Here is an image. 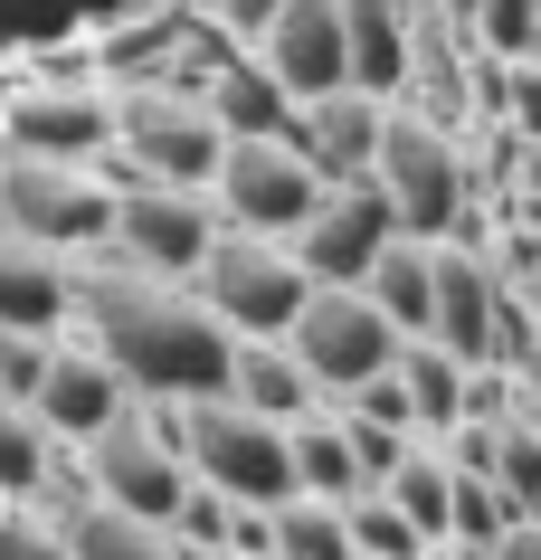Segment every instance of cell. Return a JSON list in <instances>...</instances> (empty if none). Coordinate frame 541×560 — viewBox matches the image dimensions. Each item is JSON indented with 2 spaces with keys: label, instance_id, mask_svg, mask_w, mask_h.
<instances>
[{
  "label": "cell",
  "instance_id": "1",
  "mask_svg": "<svg viewBox=\"0 0 541 560\" xmlns=\"http://www.w3.org/2000/svg\"><path fill=\"white\" fill-rule=\"evenodd\" d=\"M67 295L95 314V342L124 371V389H143V399H219L228 389L238 342H228V324H219L210 304L162 295V285L115 276V266L86 276V285H67Z\"/></svg>",
  "mask_w": 541,
  "mask_h": 560
},
{
  "label": "cell",
  "instance_id": "2",
  "mask_svg": "<svg viewBox=\"0 0 541 560\" xmlns=\"http://www.w3.org/2000/svg\"><path fill=\"white\" fill-rule=\"evenodd\" d=\"M180 456L228 503H267V513L295 503V438H285V418L238 409L228 389L219 399H180Z\"/></svg>",
  "mask_w": 541,
  "mask_h": 560
},
{
  "label": "cell",
  "instance_id": "3",
  "mask_svg": "<svg viewBox=\"0 0 541 560\" xmlns=\"http://www.w3.org/2000/svg\"><path fill=\"white\" fill-rule=\"evenodd\" d=\"M295 361L314 371V389H361L371 371H390L409 332L371 304V285H304L295 324H285Z\"/></svg>",
  "mask_w": 541,
  "mask_h": 560
},
{
  "label": "cell",
  "instance_id": "4",
  "mask_svg": "<svg viewBox=\"0 0 541 560\" xmlns=\"http://www.w3.org/2000/svg\"><path fill=\"white\" fill-rule=\"evenodd\" d=\"M371 180L390 190V209H399V229H409V237L466 229V162H456V143H447V124H437V115H390V124H380Z\"/></svg>",
  "mask_w": 541,
  "mask_h": 560
},
{
  "label": "cell",
  "instance_id": "5",
  "mask_svg": "<svg viewBox=\"0 0 541 560\" xmlns=\"http://www.w3.org/2000/svg\"><path fill=\"white\" fill-rule=\"evenodd\" d=\"M219 200L238 229H304L314 209H324V172L304 162L285 133H228L219 143Z\"/></svg>",
  "mask_w": 541,
  "mask_h": 560
},
{
  "label": "cell",
  "instance_id": "6",
  "mask_svg": "<svg viewBox=\"0 0 541 560\" xmlns=\"http://www.w3.org/2000/svg\"><path fill=\"white\" fill-rule=\"evenodd\" d=\"M304 276L295 257H275L267 237H210V257H200V295H210V314L228 332H285L295 324V304H304Z\"/></svg>",
  "mask_w": 541,
  "mask_h": 560
},
{
  "label": "cell",
  "instance_id": "7",
  "mask_svg": "<svg viewBox=\"0 0 541 560\" xmlns=\"http://www.w3.org/2000/svg\"><path fill=\"white\" fill-rule=\"evenodd\" d=\"M0 229L30 237V247H95V237H115V200L95 180H67V162L20 152L0 172Z\"/></svg>",
  "mask_w": 541,
  "mask_h": 560
},
{
  "label": "cell",
  "instance_id": "8",
  "mask_svg": "<svg viewBox=\"0 0 541 560\" xmlns=\"http://www.w3.org/2000/svg\"><path fill=\"white\" fill-rule=\"evenodd\" d=\"M390 237H399V209H390L380 180L361 172V180H332V200L295 229V266L314 276V285H361Z\"/></svg>",
  "mask_w": 541,
  "mask_h": 560
},
{
  "label": "cell",
  "instance_id": "9",
  "mask_svg": "<svg viewBox=\"0 0 541 560\" xmlns=\"http://www.w3.org/2000/svg\"><path fill=\"white\" fill-rule=\"evenodd\" d=\"M115 143L133 152L124 172H152V180H180V190H200V180H219V115L210 105H172V95H133L115 115Z\"/></svg>",
  "mask_w": 541,
  "mask_h": 560
},
{
  "label": "cell",
  "instance_id": "10",
  "mask_svg": "<svg viewBox=\"0 0 541 560\" xmlns=\"http://www.w3.org/2000/svg\"><path fill=\"white\" fill-rule=\"evenodd\" d=\"M210 237H219V219L190 200L180 180H143V190L115 200V247L143 266V276H200Z\"/></svg>",
  "mask_w": 541,
  "mask_h": 560
},
{
  "label": "cell",
  "instance_id": "11",
  "mask_svg": "<svg viewBox=\"0 0 541 560\" xmlns=\"http://www.w3.org/2000/svg\"><path fill=\"white\" fill-rule=\"evenodd\" d=\"M257 58H267V77L285 95H332L352 86V48H342V0H285L267 20V38H257Z\"/></svg>",
  "mask_w": 541,
  "mask_h": 560
},
{
  "label": "cell",
  "instance_id": "12",
  "mask_svg": "<svg viewBox=\"0 0 541 560\" xmlns=\"http://www.w3.org/2000/svg\"><path fill=\"white\" fill-rule=\"evenodd\" d=\"M380 124H390V95L332 86V95H304V105H295V133H285V143H295L324 180H361V172H371V152H380Z\"/></svg>",
  "mask_w": 541,
  "mask_h": 560
},
{
  "label": "cell",
  "instance_id": "13",
  "mask_svg": "<svg viewBox=\"0 0 541 560\" xmlns=\"http://www.w3.org/2000/svg\"><path fill=\"white\" fill-rule=\"evenodd\" d=\"M504 276H494V257L484 247H437V342H447L466 371H484L494 361V324H504Z\"/></svg>",
  "mask_w": 541,
  "mask_h": 560
},
{
  "label": "cell",
  "instance_id": "14",
  "mask_svg": "<svg viewBox=\"0 0 541 560\" xmlns=\"http://www.w3.org/2000/svg\"><path fill=\"white\" fill-rule=\"evenodd\" d=\"M10 143L38 162H95L115 143V105L105 95H20L10 105Z\"/></svg>",
  "mask_w": 541,
  "mask_h": 560
},
{
  "label": "cell",
  "instance_id": "15",
  "mask_svg": "<svg viewBox=\"0 0 541 560\" xmlns=\"http://www.w3.org/2000/svg\"><path fill=\"white\" fill-rule=\"evenodd\" d=\"M409 38H419V0H342V48H352V86L399 95V86H409Z\"/></svg>",
  "mask_w": 541,
  "mask_h": 560
},
{
  "label": "cell",
  "instance_id": "16",
  "mask_svg": "<svg viewBox=\"0 0 541 560\" xmlns=\"http://www.w3.org/2000/svg\"><path fill=\"white\" fill-rule=\"evenodd\" d=\"M58 438H95L105 418L124 409V371L115 361H77V352H48V381H38V399H30Z\"/></svg>",
  "mask_w": 541,
  "mask_h": 560
},
{
  "label": "cell",
  "instance_id": "17",
  "mask_svg": "<svg viewBox=\"0 0 541 560\" xmlns=\"http://www.w3.org/2000/svg\"><path fill=\"white\" fill-rule=\"evenodd\" d=\"M361 285H371V304H380L399 332H427V324H437V247H427V237L399 229L390 247L371 257V276H361Z\"/></svg>",
  "mask_w": 541,
  "mask_h": 560
},
{
  "label": "cell",
  "instance_id": "18",
  "mask_svg": "<svg viewBox=\"0 0 541 560\" xmlns=\"http://www.w3.org/2000/svg\"><path fill=\"white\" fill-rule=\"evenodd\" d=\"M58 314H67L58 257L30 237H0V332H58Z\"/></svg>",
  "mask_w": 541,
  "mask_h": 560
},
{
  "label": "cell",
  "instance_id": "19",
  "mask_svg": "<svg viewBox=\"0 0 541 560\" xmlns=\"http://www.w3.org/2000/svg\"><path fill=\"white\" fill-rule=\"evenodd\" d=\"M210 115H219V133H295V95L267 77V58H219Z\"/></svg>",
  "mask_w": 541,
  "mask_h": 560
},
{
  "label": "cell",
  "instance_id": "20",
  "mask_svg": "<svg viewBox=\"0 0 541 560\" xmlns=\"http://www.w3.org/2000/svg\"><path fill=\"white\" fill-rule=\"evenodd\" d=\"M399 381H409V409H419L427 438H447L456 418H466V361H456L437 332H409V342H399Z\"/></svg>",
  "mask_w": 541,
  "mask_h": 560
},
{
  "label": "cell",
  "instance_id": "21",
  "mask_svg": "<svg viewBox=\"0 0 541 560\" xmlns=\"http://www.w3.org/2000/svg\"><path fill=\"white\" fill-rule=\"evenodd\" d=\"M228 399L257 418H304L314 409V371H304L295 352H275V342H247L238 361H228Z\"/></svg>",
  "mask_w": 541,
  "mask_h": 560
},
{
  "label": "cell",
  "instance_id": "22",
  "mask_svg": "<svg viewBox=\"0 0 541 560\" xmlns=\"http://www.w3.org/2000/svg\"><path fill=\"white\" fill-rule=\"evenodd\" d=\"M133 20V0H0V48H48L77 30H115Z\"/></svg>",
  "mask_w": 541,
  "mask_h": 560
},
{
  "label": "cell",
  "instance_id": "23",
  "mask_svg": "<svg viewBox=\"0 0 541 560\" xmlns=\"http://www.w3.org/2000/svg\"><path fill=\"white\" fill-rule=\"evenodd\" d=\"M67 560H180L162 541V523L143 513H124V503H86L77 523H67Z\"/></svg>",
  "mask_w": 541,
  "mask_h": 560
},
{
  "label": "cell",
  "instance_id": "24",
  "mask_svg": "<svg viewBox=\"0 0 541 560\" xmlns=\"http://www.w3.org/2000/svg\"><path fill=\"white\" fill-rule=\"evenodd\" d=\"M380 494H390L399 513H409V523L427 532V541H447V494H456V466L437 456V446H409V456L390 466V485H380Z\"/></svg>",
  "mask_w": 541,
  "mask_h": 560
},
{
  "label": "cell",
  "instance_id": "25",
  "mask_svg": "<svg viewBox=\"0 0 541 560\" xmlns=\"http://www.w3.org/2000/svg\"><path fill=\"white\" fill-rule=\"evenodd\" d=\"M275 560H361V551H352V523H342V503H324V494L275 503Z\"/></svg>",
  "mask_w": 541,
  "mask_h": 560
},
{
  "label": "cell",
  "instance_id": "26",
  "mask_svg": "<svg viewBox=\"0 0 541 560\" xmlns=\"http://www.w3.org/2000/svg\"><path fill=\"white\" fill-rule=\"evenodd\" d=\"M295 494H324V503H352L361 494V466H352V438H342V428L295 418Z\"/></svg>",
  "mask_w": 541,
  "mask_h": 560
},
{
  "label": "cell",
  "instance_id": "27",
  "mask_svg": "<svg viewBox=\"0 0 541 560\" xmlns=\"http://www.w3.org/2000/svg\"><path fill=\"white\" fill-rule=\"evenodd\" d=\"M504 523H513V503L494 494V475H456V494H447V541L466 560H484L494 541H504Z\"/></svg>",
  "mask_w": 541,
  "mask_h": 560
},
{
  "label": "cell",
  "instance_id": "28",
  "mask_svg": "<svg viewBox=\"0 0 541 560\" xmlns=\"http://www.w3.org/2000/svg\"><path fill=\"white\" fill-rule=\"evenodd\" d=\"M342 523H352V551L361 560H419L427 551V532L409 523L390 494H352V503H342Z\"/></svg>",
  "mask_w": 541,
  "mask_h": 560
},
{
  "label": "cell",
  "instance_id": "29",
  "mask_svg": "<svg viewBox=\"0 0 541 560\" xmlns=\"http://www.w3.org/2000/svg\"><path fill=\"white\" fill-rule=\"evenodd\" d=\"M532 30H541V0H475V48L484 58H532Z\"/></svg>",
  "mask_w": 541,
  "mask_h": 560
},
{
  "label": "cell",
  "instance_id": "30",
  "mask_svg": "<svg viewBox=\"0 0 541 560\" xmlns=\"http://www.w3.org/2000/svg\"><path fill=\"white\" fill-rule=\"evenodd\" d=\"M48 485V446L20 409H0V494H38Z\"/></svg>",
  "mask_w": 541,
  "mask_h": 560
},
{
  "label": "cell",
  "instance_id": "31",
  "mask_svg": "<svg viewBox=\"0 0 541 560\" xmlns=\"http://www.w3.org/2000/svg\"><path fill=\"white\" fill-rule=\"evenodd\" d=\"M48 381V332H0V399H38Z\"/></svg>",
  "mask_w": 541,
  "mask_h": 560
},
{
  "label": "cell",
  "instance_id": "32",
  "mask_svg": "<svg viewBox=\"0 0 541 560\" xmlns=\"http://www.w3.org/2000/svg\"><path fill=\"white\" fill-rule=\"evenodd\" d=\"M494 115H504L522 143H541V67L532 58H504V95H494Z\"/></svg>",
  "mask_w": 541,
  "mask_h": 560
},
{
  "label": "cell",
  "instance_id": "33",
  "mask_svg": "<svg viewBox=\"0 0 541 560\" xmlns=\"http://www.w3.org/2000/svg\"><path fill=\"white\" fill-rule=\"evenodd\" d=\"M352 409H361V418H380V428H419V409H409V381H399V361H390V371H371V381L352 389Z\"/></svg>",
  "mask_w": 541,
  "mask_h": 560
},
{
  "label": "cell",
  "instance_id": "34",
  "mask_svg": "<svg viewBox=\"0 0 541 560\" xmlns=\"http://www.w3.org/2000/svg\"><path fill=\"white\" fill-rule=\"evenodd\" d=\"M275 10H285V0H219L210 20H219L228 38H267V20H275Z\"/></svg>",
  "mask_w": 541,
  "mask_h": 560
},
{
  "label": "cell",
  "instance_id": "35",
  "mask_svg": "<svg viewBox=\"0 0 541 560\" xmlns=\"http://www.w3.org/2000/svg\"><path fill=\"white\" fill-rule=\"evenodd\" d=\"M0 560H67V541H48L30 523H0Z\"/></svg>",
  "mask_w": 541,
  "mask_h": 560
},
{
  "label": "cell",
  "instance_id": "36",
  "mask_svg": "<svg viewBox=\"0 0 541 560\" xmlns=\"http://www.w3.org/2000/svg\"><path fill=\"white\" fill-rule=\"evenodd\" d=\"M484 560H541V513H522V523H504V541Z\"/></svg>",
  "mask_w": 541,
  "mask_h": 560
},
{
  "label": "cell",
  "instance_id": "37",
  "mask_svg": "<svg viewBox=\"0 0 541 560\" xmlns=\"http://www.w3.org/2000/svg\"><path fill=\"white\" fill-rule=\"evenodd\" d=\"M513 389H522V409H541V332L522 342V361H513Z\"/></svg>",
  "mask_w": 541,
  "mask_h": 560
},
{
  "label": "cell",
  "instance_id": "38",
  "mask_svg": "<svg viewBox=\"0 0 541 560\" xmlns=\"http://www.w3.org/2000/svg\"><path fill=\"white\" fill-rule=\"evenodd\" d=\"M513 190L541 209V143H522V162H513Z\"/></svg>",
  "mask_w": 541,
  "mask_h": 560
},
{
  "label": "cell",
  "instance_id": "39",
  "mask_svg": "<svg viewBox=\"0 0 541 560\" xmlns=\"http://www.w3.org/2000/svg\"><path fill=\"white\" fill-rule=\"evenodd\" d=\"M513 285H522V304H532V314H541V257L522 266V276H513Z\"/></svg>",
  "mask_w": 541,
  "mask_h": 560
},
{
  "label": "cell",
  "instance_id": "40",
  "mask_svg": "<svg viewBox=\"0 0 541 560\" xmlns=\"http://www.w3.org/2000/svg\"><path fill=\"white\" fill-rule=\"evenodd\" d=\"M419 560H466V551H456V541H427V551Z\"/></svg>",
  "mask_w": 541,
  "mask_h": 560
},
{
  "label": "cell",
  "instance_id": "41",
  "mask_svg": "<svg viewBox=\"0 0 541 560\" xmlns=\"http://www.w3.org/2000/svg\"><path fill=\"white\" fill-rule=\"evenodd\" d=\"M180 560H228V551H210V541H190V551H180Z\"/></svg>",
  "mask_w": 541,
  "mask_h": 560
},
{
  "label": "cell",
  "instance_id": "42",
  "mask_svg": "<svg viewBox=\"0 0 541 560\" xmlns=\"http://www.w3.org/2000/svg\"><path fill=\"white\" fill-rule=\"evenodd\" d=\"M532 67H541V30H532Z\"/></svg>",
  "mask_w": 541,
  "mask_h": 560
},
{
  "label": "cell",
  "instance_id": "43",
  "mask_svg": "<svg viewBox=\"0 0 541 560\" xmlns=\"http://www.w3.org/2000/svg\"><path fill=\"white\" fill-rule=\"evenodd\" d=\"M190 10H219V0H190Z\"/></svg>",
  "mask_w": 541,
  "mask_h": 560
}]
</instances>
